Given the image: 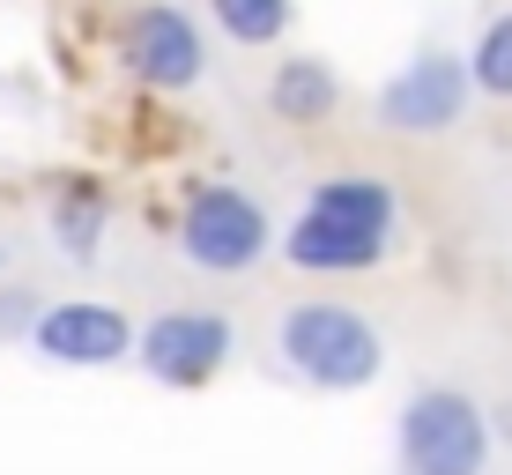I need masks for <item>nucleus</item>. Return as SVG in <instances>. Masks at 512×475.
Returning <instances> with one entry per match:
<instances>
[{
    "label": "nucleus",
    "mask_w": 512,
    "mask_h": 475,
    "mask_svg": "<svg viewBox=\"0 0 512 475\" xmlns=\"http://www.w3.org/2000/svg\"><path fill=\"white\" fill-rule=\"evenodd\" d=\"M394 231H401V193L379 171H327V179H312L275 253L297 275H372L394 253Z\"/></svg>",
    "instance_id": "nucleus-1"
},
{
    "label": "nucleus",
    "mask_w": 512,
    "mask_h": 475,
    "mask_svg": "<svg viewBox=\"0 0 512 475\" xmlns=\"http://www.w3.org/2000/svg\"><path fill=\"white\" fill-rule=\"evenodd\" d=\"M0 260H8V245H0Z\"/></svg>",
    "instance_id": "nucleus-14"
},
{
    "label": "nucleus",
    "mask_w": 512,
    "mask_h": 475,
    "mask_svg": "<svg viewBox=\"0 0 512 475\" xmlns=\"http://www.w3.org/2000/svg\"><path fill=\"white\" fill-rule=\"evenodd\" d=\"M208 15H216V30H223L231 45L260 52V45H282V38H290L297 0H208Z\"/></svg>",
    "instance_id": "nucleus-11"
},
{
    "label": "nucleus",
    "mask_w": 512,
    "mask_h": 475,
    "mask_svg": "<svg viewBox=\"0 0 512 475\" xmlns=\"http://www.w3.org/2000/svg\"><path fill=\"white\" fill-rule=\"evenodd\" d=\"M468 90H475V82H468V52L423 45L409 67H394V75L379 82L372 119L386 134H446V127H461Z\"/></svg>",
    "instance_id": "nucleus-6"
},
{
    "label": "nucleus",
    "mask_w": 512,
    "mask_h": 475,
    "mask_svg": "<svg viewBox=\"0 0 512 475\" xmlns=\"http://www.w3.org/2000/svg\"><path fill=\"white\" fill-rule=\"evenodd\" d=\"M268 112L282 127H327V119L342 112V75H334L320 52H290L268 75Z\"/></svg>",
    "instance_id": "nucleus-9"
},
{
    "label": "nucleus",
    "mask_w": 512,
    "mask_h": 475,
    "mask_svg": "<svg viewBox=\"0 0 512 475\" xmlns=\"http://www.w3.org/2000/svg\"><path fill=\"white\" fill-rule=\"evenodd\" d=\"M275 357L320 394H364L386 372V334L372 312L342 305V297H305L275 320Z\"/></svg>",
    "instance_id": "nucleus-2"
},
{
    "label": "nucleus",
    "mask_w": 512,
    "mask_h": 475,
    "mask_svg": "<svg viewBox=\"0 0 512 475\" xmlns=\"http://www.w3.org/2000/svg\"><path fill=\"white\" fill-rule=\"evenodd\" d=\"M468 82H475V97L512 104V8H498L483 30H475V45H468Z\"/></svg>",
    "instance_id": "nucleus-12"
},
{
    "label": "nucleus",
    "mask_w": 512,
    "mask_h": 475,
    "mask_svg": "<svg viewBox=\"0 0 512 475\" xmlns=\"http://www.w3.org/2000/svg\"><path fill=\"white\" fill-rule=\"evenodd\" d=\"M45 223H52V238H60V253L90 268V260H97V245L112 238V193L90 186V179H67L60 193H52Z\"/></svg>",
    "instance_id": "nucleus-10"
},
{
    "label": "nucleus",
    "mask_w": 512,
    "mask_h": 475,
    "mask_svg": "<svg viewBox=\"0 0 512 475\" xmlns=\"http://www.w3.org/2000/svg\"><path fill=\"white\" fill-rule=\"evenodd\" d=\"M282 245L275 216L260 193H245L238 179H193L179 201V260L201 275H253Z\"/></svg>",
    "instance_id": "nucleus-3"
},
{
    "label": "nucleus",
    "mask_w": 512,
    "mask_h": 475,
    "mask_svg": "<svg viewBox=\"0 0 512 475\" xmlns=\"http://www.w3.org/2000/svg\"><path fill=\"white\" fill-rule=\"evenodd\" d=\"M141 342V327L104 297H60V305H38L30 320V349L60 372H104V364H127Z\"/></svg>",
    "instance_id": "nucleus-8"
},
{
    "label": "nucleus",
    "mask_w": 512,
    "mask_h": 475,
    "mask_svg": "<svg viewBox=\"0 0 512 475\" xmlns=\"http://www.w3.org/2000/svg\"><path fill=\"white\" fill-rule=\"evenodd\" d=\"M490 431H498V438H512V409H498V424H490Z\"/></svg>",
    "instance_id": "nucleus-13"
},
{
    "label": "nucleus",
    "mask_w": 512,
    "mask_h": 475,
    "mask_svg": "<svg viewBox=\"0 0 512 475\" xmlns=\"http://www.w3.org/2000/svg\"><path fill=\"white\" fill-rule=\"evenodd\" d=\"M112 45H119V67L156 97H186L208 75V38L179 0H141V8H127Z\"/></svg>",
    "instance_id": "nucleus-5"
},
{
    "label": "nucleus",
    "mask_w": 512,
    "mask_h": 475,
    "mask_svg": "<svg viewBox=\"0 0 512 475\" xmlns=\"http://www.w3.org/2000/svg\"><path fill=\"white\" fill-rule=\"evenodd\" d=\"M231 357H238V327L223 312H201V305L141 320V342H134V364L156 386H208Z\"/></svg>",
    "instance_id": "nucleus-7"
},
{
    "label": "nucleus",
    "mask_w": 512,
    "mask_h": 475,
    "mask_svg": "<svg viewBox=\"0 0 512 475\" xmlns=\"http://www.w3.org/2000/svg\"><path fill=\"white\" fill-rule=\"evenodd\" d=\"M394 446H401V475H483L498 431H490V409L461 386H416L401 401Z\"/></svg>",
    "instance_id": "nucleus-4"
}]
</instances>
